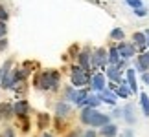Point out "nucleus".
Listing matches in <instances>:
<instances>
[{"label":"nucleus","mask_w":149,"mask_h":137,"mask_svg":"<svg viewBox=\"0 0 149 137\" xmlns=\"http://www.w3.org/2000/svg\"><path fill=\"white\" fill-rule=\"evenodd\" d=\"M33 88L35 90H41V91H57L61 88V73L57 70H44L41 73H37L33 77Z\"/></svg>","instance_id":"f257e3e1"},{"label":"nucleus","mask_w":149,"mask_h":137,"mask_svg":"<svg viewBox=\"0 0 149 137\" xmlns=\"http://www.w3.org/2000/svg\"><path fill=\"white\" fill-rule=\"evenodd\" d=\"M79 123L88 126V128H103L105 124L112 123V119L109 113H103L100 110H94V108H81V112H79Z\"/></svg>","instance_id":"f03ea898"},{"label":"nucleus","mask_w":149,"mask_h":137,"mask_svg":"<svg viewBox=\"0 0 149 137\" xmlns=\"http://www.w3.org/2000/svg\"><path fill=\"white\" fill-rule=\"evenodd\" d=\"M90 77H92V73L85 71L79 64H74L70 68V84L74 88L81 90V88H88L90 84Z\"/></svg>","instance_id":"7ed1b4c3"},{"label":"nucleus","mask_w":149,"mask_h":137,"mask_svg":"<svg viewBox=\"0 0 149 137\" xmlns=\"http://www.w3.org/2000/svg\"><path fill=\"white\" fill-rule=\"evenodd\" d=\"M109 53L105 48H98L92 51V70H107Z\"/></svg>","instance_id":"20e7f679"},{"label":"nucleus","mask_w":149,"mask_h":137,"mask_svg":"<svg viewBox=\"0 0 149 137\" xmlns=\"http://www.w3.org/2000/svg\"><path fill=\"white\" fill-rule=\"evenodd\" d=\"M88 88H90V91H92V93H101V91L107 88V77H105V73H101V71H92V77H90Z\"/></svg>","instance_id":"39448f33"},{"label":"nucleus","mask_w":149,"mask_h":137,"mask_svg":"<svg viewBox=\"0 0 149 137\" xmlns=\"http://www.w3.org/2000/svg\"><path fill=\"white\" fill-rule=\"evenodd\" d=\"M13 113H15V117L19 119H28L30 117V102H28L26 99H19V101H15L13 102Z\"/></svg>","instance_id":"423d86ee"},{"label":"nucleus","mask_w":149,"mask_h":137,"mask_svg":"<svg viewBox=\"0 0 149 137\" xmlns=\"http://www.w3.org/2000/svg\"><path fill=\"white\" fill-rule=\"evenodd\" d=\"M77 64L83 68L85 71H92V51H90L88 48H85L79 51V55H77Z\"/></svg>","instance_id":"0eeeda50"},{"label":"nucleus","mask_w":149,"mask_h":137,"mask_svg":"<svg viewBox=\"0 0 149 137\" xmlns=\"http://www.w3.org/2000/svg\"><path fill=\"white\" fill-rule=\"evenodd\" d=\"M54 113L55 117H61V119H68L72 115V104L66 101H57L55 106H54Z\"/></svg>","instance_id":"6e6552de"},{"label":"nucleus","mask_w":149,"mask_h":137,"mask_svg":"<svg viewBox=\"0 0 149 137\" xmlns=\"http://www.w3.org/2000/svg\"><path fill=\"white\" fill-rule=\"evenodd\" d=\"M116 48H118V51H120V57H122V59H125V60L133 59V57L136 55V48H134L133 42H125V40H122V42H118Z\"/></svg>","instance_id":"1a4fd4ad"},{"label":"nucleus","mask_w":149,"mask_h":137,"mask_svg":"<svg viewBox=\"0 0 149 137\" xmlns=\"http://www.w3.org/2000/svg\"><path fill=\"white\" fill-rule=\"evenodd\" d=\"M122 119L129 124V126H134V123H136V106L133 102H127V104L122 108Z\"/></svg>","instance_id":"9d476101"},{"label":"nucleus","mask_w":149,"mask_h":137,"mask_svg":"<svg viewBox=\"0 0 149 137\" xmlns=\"http://www.w3.org/2000/svg\"><path fill=\"white\" fill-rule=\"evenodd\" d=\"M134 71H138L140 75L142 73L149 71V51H144V53H140L136 57L134 60Z\"/></svg>","instance_id":"9b49d317"},{"label":"nucleus","mask_w":149,"mask_h":137,"mask_svg":"<svg viewBox=\"0 0 149 137\" xmlns=\"http://www.w3.org/2000/svg\"><path fill=\"white\" fill-rule=\"evenodd\" d=\"M122 73L123 71H120L116 66H107V70H105V77L109 79V82H114V84H122L125 79L122 77Z\"/></svg>","instance_id":"f8f14e48"},{"label":"nucleus","mask_w":149,"mask_h":137,"mask_svg":"<svg viewBox=\"0 0 149 137\" xmlns=\"http://www.w3.org/2000/svg\"><path fill=\"white\" fill-rule=\"evenodd\" d=\"M125 82H127L131 93H138V81H136L134 68H127V70H125Z\"/></svg>","instance_id":"ddd939ff"},{"label":"nucleus","mask_w":149,"mask_h":137,"mask_svg":"<svg viewBox=\"0 0 149 137\" xmlns=\"http://www.w3.org/2000/svg\"><path fill=\"white\" fill-rule=\"evenodd\" d=\"M11 117H15L13 113V102H0V121H9Z\"/></svg>","instance_id":"4468645a"},{"label":"nucleus","mask_w":149,"mask_h":137,"mask_svg":"<svg viewBox=\"0 0 149 137\" xmlns=\"http://www.w3.org/2000/svg\"><path fill=\"white\" fill-rule=\"evenodd\" d=\"M76 93H77V88H74L72 84H66V86L63 88V91H61V101H66V102H70V104H74Z\"/></svg>","instance_id":"2eb2a0df"},{"label":"nucleus","mask_w":149,"mask_h":137,"mask_svg":"<svg viewBox=\"0 0 149 137\" xmlns=\"http://www.w3.org/2000/svg\"><path fill=\"white\" fill-rule=\"evenodd\" d=\"M100 95V99H101V102H105V104H109V106H116V101H118V97H116V93L114 91H111L109 88H105L101 91V93H98Z\"/></svg>","instance_id":"dca6fc26"},{"label":"nucleus","mask_w":149,"mask_h":137,"mask_svg":"<svg viewBox=\"0 0 149 137\" xmlns=\"http://www.w3.org/2000/svg\"><path fill=\"white\" fill-rule=\"evenodd\" d=\"M50 124H52V117H50V113H46V112L37 113V128H39V130L46 132V128H50Z\"/></svg>","instance_id":"f3484780"},{"label":"nucleus","mask_w":149,"mask_h":137,"mask_svg":"<svg viewBox=\"0 0 149 137\" xmlns=\"http://www.w3.org/2000/svg\"><path fill=\"white\" fill-rule=\"evenodd\" d=\"M88 95H90V88H81V90H77L74 104H76L77 108H83L85 102H87V97H88Z\"/></svg>","instance_id":"a211bd4d"},{"label":"nucleus","mask_w":149,"mask_h":137,"mask_svg":"<svg viewBox=\"0 0 149 137\" xmlns=\"http://www.w3.org/2000/svg\"><path fill=\"white\" fill-rule=\"evenodd\" d=\"M98 134H100L101 137H116V135H118V124L109 123V124H105L103 128H100Z\"/></svg>","instance_id":"6ab92c4d"},{"label":"nucleus","mask_w":149,"mask_h":137,"mask_svg":"<svg viewBox=\"0 0 149 137\" xmlns=\"http://www.w3.org/2000/svg\"><path fill=\"white\" fill-rule=\"evenodd\" d=\"M101 104H103V102H101V99H100V95L90 91V95L87 97V102H85V106H83V108H94V110H100V106H101Z\"/></svg>","instance_id":"aec40b11"},{"label":"nucleus","mask_w":149,"mask_h":137,"mask_svg":"<svg viewBox=\"0 0 149 137\" xmlns=\"http://www.w3.org/2000/svg\"><path fill=\"white\" fill-rule=\"evenodd\" d=\"M133 44H134V48H140L142 53H144V49L147 46V38L144 35V31H136L134 33V35H133Z\"/></svg>","instance_id":"412c9836"},{"label":"nucleus","mask_w":149,"mask_h":137,"mask_svg":"<svg viewBox=\"0 0 149 137\" xmlns=\"http://www.w3.org/2000/svg\"><path fill=\"white\" fill-rule=\"evenodd\" d=\"M107 53H109V66H116L118 62L122 60V57H120V51H118L116 46H111Z\"/></svg>","instance_id":"4be33fe9"},{"label":"nucleus","mask_w":149,"mask_h":137,"mask_svg":"<svg viewBox=\"0 0 149 137\" xmlns=\"http://www.w3.org/2000/svg\"><path fill=\"white\" fill-rule=\"evenodd\" d=\"M114 93H116V97H118V99H129V97L133 95L125 81H123V82H122V84H120V86L116 88V91H114Z\"/></svg>","instance_id":"5701e85b"},{"label":"nucleus","mask_w":149,"mask_h":137,"mask_svg":"<svg viewBox=\"0 0 149 137\" xmlns=\"http://www.w3.org/2000/svg\"><path fill=\"white\" fill-rule=\"evenodd\" d=\"M140 110H142V113H144L146 117H149V95L146 91L140 93Z\"/></svg>","instance_id":"b1692460"},{"label":"nucleus","mask_w":149,"mask_h":137,"mask_svg":"<svg viewBox=\"0 0 149 137\" xmlns=\"http://www.w3.org/2000/svg\"><path fill=\"white\" fill-rule=\"evenodd\" d=\"M52 124H54L55 132H65V130H66V119L54 117V119H52Z\"/></svg>","instance_id":"393cba45"},{"label":"nucleus","mask_w":149,"mask_h":137,"mask_svg":"<svg viewBox=\"0 0 149 137\" xmlns=\"http://www.w3.org/2000/svg\"><path fill=\"white\" fill-rule=\"evenodd\" d=\"M111 38H112V40H118V42H122L123 38H125V31L122 29V27H114V29L111 31Z\"/></svg>","instance_id":"a878e982"},{"label":"nucleus","mask_w":149,"mask_h":137,"mask_svg":"<svg viewBox=\"0 0 149 137\" xmlns=\"http://www.w3.org/2000/svg\"><path fill=\"white\" fill-rule=\"evenodd\" d=\"M19 126L22 130V134H30V130H31V121H30V117L28 119H20L19 121Z\"/></svg>","instance_id":"bb28decb"},{"label":"nucleus","mask_w":149,"mask_h":137,"mask_svg":"<svg viewBox=\"0 0 149 137\" xmlns=\"http://www.w3.org/2000/svg\"><path fill=\"white\" fill-rule=\"evenodd\" d=\"M83 132H85L83 128H72L70 132L65 134V137H83Z\"/></svg>","instance_id":"cd10ccee"},{"label":"nucleus","mask_w":149,"mask_h":137,"mask_svg":"<svg viewBox=\"0 0 149 137\" xmlns=\"http://www.w3.org/2000/svg\"><path fill=\"white\" fill-rule=\"evenodd\" d=\"M0 137H15V128L13 126H6L2 132H0Z\"/></svg>","instance_id":"c85d7f7f"},{"label":"nucleus","mask_w":149,"mask_h":137,"mask_svg":"<svg viewBox=\"0 0 149 137\" xmlns=\"http://www.w3.org/2000/svg\"><path fill=\"white\" fill-rule=\"evenodd\" d=\"M125 4L129 5V8L133 9H138V8H144V4H142V0H123Z\"/></svg>","instance_id":"c756f323"},{"label":"nucleus","mask_w":149,"mask_h":137,"mask_svg":"<svg viewBox=\"0 0 149 137\" xmlns=\"http://www.w3.org/2000/svg\"><path fill=\"white\" fill-rule=\"evenodd\" d=\"M8 18H9L8 8H6V5H0V22H6Z\"/></svg>","instance_id":"7c9ffc66"},{"label":"nucleus","mask_w":149,"mask_h":137,"mask_svg":"<svg viewBox=\"0 0 149 137\" xmlns=\"http://www.w3.org/2000/svg\"><path fill=\"white\" fill-rule=\"evenodd\" d=\"M109 115H111V119H122V108L114 106V110H112V113H109Z\"/></svg>","instance_id":"2f4dec72"},{"label":"nucleus","mask_w":149,"mask_h":137,"mask_svg":"<svg viewBox=\"0 0 149 137\" xmlns=\"http://www.w3.org/2000/svg\"><path fill=\"white\" fill-rule=\"evenodd\" d=\"M98 135L100 134L96 132L94 128H88V130H85V132H83V137H98Z\"/></svg>","instance_id":"473e14b6"},{"label":"nucleus","mask_w":149,"mask_h":137,"mask_svg":"<svg viewBox=\"0 0 149 137\" xmlns=\"http://www.w3.org/2000/svg\"><path fill=\"white\" fill-rule=\"evenodd\" d=\"M147 13H149V11H147L146 8H138V9H134V15H136V16H140V18H142V16H147Z\"/></svg>","instance_id":"72a5a7b5"},{"label":"nucleus","mask_w":149,"mask_h":137,"mask_svg":"<svg viewBox=\"0 0 149 137\" xmlns=\"http://www.w3.org/2000/svg\"><path fill=\"white\" fill-rule=\"evenodd\" d=\"M6 33H8V26H6V22H0V38L6 37Z\"/></svg>","instance_id":"f704fd0d"},{"label":"nucleus","mask_w":149,"mask_h":137,"mask_svg":"<svg viewBox=\"0 0 149 137\" xmlns=\"http://www.w3.org/2000/svg\"><path fill=\"white\" fill-rule=\"evenodd\" d=\"M122 137H134V132H133V128H125L123 130V135Z\"/></svg>","instance_id":"c9c22d12"},{"label":"nucleus","mask_w":149,"mask_h":137,"mask_svg":"<svg viewBox=\"0 0 149 137\" xmlns=\"http://www.w3.org/2000/svg\"><path fill=\"white\" fill-rule=\"evenodd\" d=\"M142 82H144V84H147V86H149V71L142 73Z\"/></svg>","instance_id":"e433bc0d"},{"label":"nucleus","mask_w":149,"mask_h":137,"mask_svg":"<svg viewBox=\"0 0 149 137\" xmlns=\"http://www.w3.org/2000/svg\"><path fill=\"white\" fill-rule=\"evenodd\" d=\"M6 46H8V42H6V40H0V51H2Z\"/></svg>","instance_id":"4c0bfd02"},{"label":"nucleus","mask_w":149,"mask_h":137,"mask_svg":"<svg viewBox=\"0 0 149 137\" xmlns=\"http://www.w3.org/2000/svg\"><path fill=\"white\" fill-rule=\"evenodd\" d=\"M144 35H146V38H147V46H149V29L144 31Z\"/></svg>","instance_id":"58836bf2"},{"label":"nucleus","mask_w":149,"mask_h":137,"mask_svg":"<svg viewBox=\"0 0 149 137\" xmlns=\"http://www.w3.org/2000/svg\"><path fill=\"white\" fill-rule=\"evenodd\" d=\"M41 137H54V135H52V134H50V132H44V134H42V135H41Z\"/></svg>","instance_id":"ea45409f"},{"label":"nucleus","mask_w":149,"mask_h":137,"mask_svg":"<svg viewBox=\"0 0 149 137\" xmlns=\"http://www.w3.org/2000/svg\"><path fill=\"white\" fill-rule=\"evenodd\" d=\"M2 75H4V71H2V68H0V86H2Z\"/></svg>","instance_id":"a19ab883"}]
</instances>
